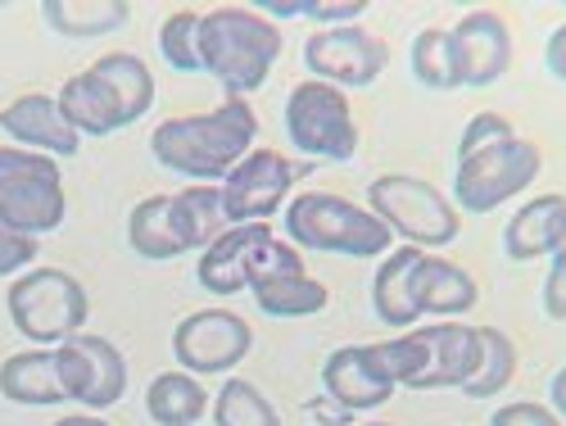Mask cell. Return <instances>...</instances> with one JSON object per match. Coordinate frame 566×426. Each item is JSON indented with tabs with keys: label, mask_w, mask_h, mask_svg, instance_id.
Listing matches in <instances>:
<instances>
[{
	"label": "cell",
	"mask_w": 566,
	"mask_h": 426,
	"mask_svg": "<svg viewBox=\"0 0 566 426\" xmlns=\"http://www.w3.org/2000/svg\"><path fill=\"white\" fill-rule=\"evenodd\" d=\"M259 114L250 101H222L205 114H177L150 132V155L159 168L191 186H222L227 173L254 150Z\"/></svg>",
	"instance_id": "1"
},
{
	"label": "cell",
	"mask_w": 566,
	"mask_h": 426,
	"mask_svg": "<svg viewBox=\"0 0 566 426\" xmlns=\"http://www.w3.org/2000/svg\"><path fill=\"white\" fill-rule=\"evenodd\" d=\"M286 37L254 6H218L200 14V64L227 101H250L272 77Z\"/></svg>",
	"instance_id": "2"
},
{
	"label": "cell",
	"mask_w": 566,
	"mask_h": 426,
	"mask_svg": "<svg viewBox=\"0 0 566 426\" xmlns=\"http://www.w3.org/2000/svg\"><path fill=\"white\" fill-rule=\"evenodd\" d=\"M286 241L304 254H340V259H381L395 250L390 227L367 205H354L336 191H304L286 205Z\"/></svg>",
	"instance_id": "3"
},
{
	"label": "cell",
	"mask_w": 566,
	"mask_h": 426,
	"mask_svg": "<svg viewBox=\"0 0 566 426\" xmlns=\"http://www.w3.org/2000/svg\"><path fill=\"white\" fill-rule=\"evenodd\" d=\"M291 272H304V254L291 241H281L268 222L227 227L218 241H209L200 250V263H196L200 291H209L218 300L245 295L259 287V281L291 277Z\"/></svg>",
	"instance_id": "4"
},
{
	"label": "cell",
	"mask_w": 566,
	"mask_h": 426,
	"mask_svg": "<svg viewBox=\"0 0 566 426\" xmlns=\"http://www.w3.org/2000/svg\"><path fill=\"white\" fill-rule=\"evenodd\" d=\"M6 309H10L14 331L23 341H32L36 350H55V345L82 336L86 318H91V300H86L82 281L64 268H41V263L10 281Z\"/></svg>",
	"instance_id": "5"
},
{
	"label": "cell",
	"mask_w": 566,
	"mask_h": 426,
	"mask_svg": "<svg viewBox=\"0 0 566 426\" xmlns=\"http://www.w3.org/2000/svg\"><path fill=\"white\" fill-rule=\"evenodd\" d=\"M367 209L390 227L395 241L412 246V250H444L458 241L462 231V214L453 209V200L431 186L427 177H412V173H386V177H371L367 186Z\"/></svg>",
	"instance_id": "6"
},
{
	"label": "cell",
	"mask_w": 566,
	"mask_h": 426,
	"mask_svg": "<svg viewBox=\"0 0 566 426\" xmlns=\"http://www.w3.org/2000/svg\"><path fill=\"white\" fill-rule=\"evenodd\" d=\"M69 218L64 168L36 150L0 146V227L23 236H51Z\"/></svg>",
	"instance_id": "7"
},
{
	"label": "cell",
	"mask_w": 566,
	"mask_h": 426,
	"mask_svg": "<svg viewBox=\"0 0 566 426\" xmlns=\"http://www.w3.org/2000/svg\"><path fill=\"white\" fill-rule=\"evenodd\" d=\"M286 136L304 164H349L358 155V118L340 86L304 77L286 96Z\"/></svg>",
	"instance_id": "8"
},
{
	"label": "cell",
	"mask_w": 566,
	"mask_h": 426,
	"mask_svg": "<svg viewBox=\"0 0 566 426\" xmlns=\"http://www.w3.org/2000/svg\"><path fill=\"white\" fill-rule=\"evenodd\" d=\"M544 168V150L531 136H512L499 146L458 159L453 168V209L462 214H494L499 205L526 196Z\"/></svg>",
	"instance_id": "9"
},
{
	"label": "cell",
	"mask_w": 566,
	"mask_h": 426,
	"mask_svg": "<svg viewBox=\"0 0 566 426\" xmlns=\"http://www.w3.org/2000/svg\"><path fill=\"white\" fill-rule=\"evenodd\" d=\"M317 164H304V159H286L272 146H254L241 164L227 173V181L218 186L222 191V214H227V227H241V222H268L281 205H286L291 186L304 181Z\"/></svg>",
	"instance_id": "10"
},
{
	"label": "cell",
	"mask_w": 566,
	"mask_h": 426,
	"mask_svg": "<svg viewBox=\"0 0 566 426\" xmlns=\"http://www.w3.org/2000/svg\"><path fill=\"white\" fill-rule=\"evenodd\" d=\"M254 350V331L231 309H196L172 326V359L191 376H227Z\"/></svg>",
	"instance_id": "11"
},
{
	"label": "cell",
	"mask_w": 566,
	"mask_h": 426,
	"mask_svg": "<svg viewBox=\"0 0 566 426\" xmlns=\"http://www.w3.org/2000/svg\"><path fill=\"white\" fill-rule=\"evenodd\" d=\"M390 64V45L367 32L363 23L349 28H317L304 41V69L317 82H332L340 91H367Z\"/></svg>",
	"instance_id": "12"
},
{
	"label": "cell",
	"mask_w": 566,
	"mask_h": 426,
	"mask_svg": "<svg viewBox=\"0 0 566 426\" xmlns=\"http://www.w3.org/2000/svg\"><path fill=\"white\" fill-rule=\"evenodd\" d=\"M55 359H60V382H64L69 404H77L82 413H105V408L123 404L127 359L114 341L82 331V336L55 345Z\"/></svg>",
	"instance_id": "13"
},
{
	"label": "cell",
	"mask_w": 566,
	"mask_h": 426,
	"mask_svg": "<svg viewBox=\"0 0 566 426\" xmlns=\"http://www.w3.org/2000/svg\"><path fill=\"white\" fill-rule=\"evenodd\" d=\"M453 55H458V77L462 86H494L512 69V32L503 14L494 10H471L453 28Z\"/></svg>",
	"instance_id": "14"
},
{
	"label": "cell",
	"mask_w": 566,
	"mask_h": 426,
	"mask_svg": "<svg viewBox=\"0 0 566 426\" xmlns=\"http://www.w3.org/2000/svg\"><path fill=\"white\" fill-rule=\"evenodd\" d=\"M0 132L10 136V146L19 150H36L45 159H77L82 150V136L64 123L55 96H14L6 110H0Z\"/></svg>",
	"instance_id": "15"
},
{
	"label": "cell",
	"mask_w": 566,
	"mask_h": 426,
	"mask_svg": "<svg viewBox=\"0 0 566 426\" xmlns=\"http://www.w3.org/2000/svg\"><path fill=\"white\" fill-rule=\"evenodd\" d=\"M417 336L427 341V372L412 391H462L467 376L481 367V326H467L458 318L417 326Z\"/></svg>",
	"instance_id": "16"
},
{
	"label": "cell",
	"mask_w": 566,
	"mask_h": 426,
	"mask_svg": "<svg viewBox=\"0 0 566 426\" xmlns=\"http://www.w3.org/2000/svg\"><path fill=\"white\" fill-rule=\"evenodd\" d=\"M322 395L336 399L345 413H371V408H386L395 386L386 382L371 363L367 345H340L326 354L322 363Z\"/></svg>",
	"instance_id": "17"
},
{
	"label": "cell",
	"mask_w": 566,
	"mask_h": 426,
	"mask_svg": "<svg viewBox=\"0 0 566 426\" xmlns=\"http://www.w3.org/2000/svg\"><path fill=\"white\" fill-rule=\"evenodd\" d=\"M566 241V196L562 191H544L535 200H526L503 227V254L507 263H535V259H553V250Z\"/></svg>",
	"instance_id": "18"
},
{
	"label": "cell",
	"mask_w": 566,
	"mask_h": 426,
	"mask_svg": "<svg viewBox=\"0 0 566 426\" xmlns=\"http://www.w3.org/2000/svg\"><path fill=\"white\" fill-rule=\"evenodd\" d=\"M481 300V287L476 277L467 268H458L453 259L444 254H421L417 259V272H412V309L421 318H436V322H449L458 313H471Z\"/></svg>",
	"instance_id": "19"
},
{
	"label": "cell",
	"mask_w": 566,
	"mask_h": 426,
	"mask_svg": "<svg viewBox=\"0 0 566 426\" xmlns=\"http://www.w3.org/2000/svg\"><path fill=\"white\" fill-rule=\"evenodd\" d=\"M55 105L64 114V123L77 132V136H114L127 127L114 91L105 86V77L96 69H82L73 77H64V86L55 91Z\"/></svg>",
	"instance_id": "20"
},
{
	"label": "cell",
	"mask_w": 566,
	"mask_h": 426,
	"mask_svg": "<svg viewBox=\"0 0 566 426\" xmlns=\"http://www.w3.org/2000/svg\"><path fill=\"white\" fill-rule=\"evenodd\" d=\"M0 395L23 408H55L69 404L60 382V359L55 350H19L0 363Z\"/></svg>",
	"instance_id": "21"
},
{
	"label": "cell",
	"mask_w": 566,
	"mask_h": 426,
	"mask_svg": "<svg viewBox=\"0 0 566 426\" xmlns=\"http://www.w3.org/2000/svg\"><path fill=\"white\" fill-rule=\"evenodd\" d=\"M427 250H412V246H399L381 259V268H376L371 277V309L376 318H381L395 336L399 331H412L421 322V313L412 309V272H417V259Z\"/></svg>",
	"instance_id": "22"
},
{
	"label": "cell",
	"mask_w": 566,
	"mask_h": 426,
	"mask_svg": "<svg viewBox=\"0 0 566 426\" xmlns=\"http://www.w3.org/2000/svg\"><path fill=\"white\" fill-rule=\"evenodd\" d=\"M209 408H213V399L200 386V376L181 372V367L159 372L146 386V413L155 426H200Z\"/></svg>",
	"instance_id": "23"
},
{
	"label": "cell",
	"mask_w": 566,
	"mask_h": 426,
	"mask_svg": "<svg viewBox=\"0 0 566 426\" xmlns=\"http://www.w3.org/2000/svg\"><path fill=\"white\" fill-rule=\"evenodd\" d=\"M168 218H172V236L186 254H200L209 241L227 231V214H222V191L218 186H186L181 196H172L168 205Z\"/></svg>",
	"instance_id": "24"
},
{
	"label": "cell",
	"mask_w": 566,
	"mask_h": 426,
	"mask_svg": "<svg viewBox=\"0 0 566 426\" xmlns=\"http://www.w3.org/2000/svg\"><path fill=\"white\" fill-rule=\"evenodd\" d=\"M41 19L51 23V32L73 37V41H91V37H109L123 32L132 19L127 0H45Z\"/></svg>",
	"instance_id": "25"
},
{
	"label": "cell",
	"mask_w": 566,
	"mask_h": 426,
	"mask_svg": "<svg viewBox=\"0 0 566 426\" xmlns=\"http://www.w3.org/2000/svg\"><path fill=\"white\" fill-rule=\"evenodd\" d=\"M91 69H96V73L105 77V86L114 91V101H118L127 127L140 123V118L155 110V73H150V64L140 60V55H132V51H109V55H101Z\"/></svg>",
	"instance_id": "26"
},
{
	"label": "cell",
	"mask_w": 566,
	"mask_h": 426,
	"mask_svg": "<svg viewBox=\"0 0 566 426\" xmlns=\"http://www.w3.org/2000/svg\"><path fill=\"white\" fill-rule=\"evenodd\" d=\"M168 205H172V196H146V200H140L127 214V246H132L136 259H146V263H172V259L186 254L177 246V236H172Z\"/></svg>",
	"instance_id": "27"
},
{
	"label": "cell",
	"mask_w": 566,
	"mask_h": 426,
	"mask_svg": "<svg viewBox=\"0 0 566 426\" xmlns=\"http://www.w3.org/2000/svg\"><path fill=\"white\" fill-rule=\"evenodd\" d=\"M254 295V309L268 313V318H313L332 304V291L326 281L308 277V272H291V277H272V281H259L250 291Z\"/></svg>",
	"instance_id": "28"
},
{
	"label": "cell",
	"mask_w": 566,
	"mask_h": 426,
	"mask_svg": "<svg viewBox=\"0 0 566 426\" xmlns=\"http://www.w3.org/2000/svg\"><path fill=\"white\" fill-rule=\"evenodd\" d=\"M408 64H412V77L444 96V91H458L462 77H458V55H453V32L449 28H421L408 45Z\"/></svg>",
	"instance_id": "29"
},
{
	"label": "cell",
	"mask_w": 566,
	"mask_h": 426,
	"mask_svg": "<svg viewBox=\"0 0 566 426\" xmlns=\"http://www.w3.org/2000/svg\"><path fill=\"white\" fill-rule=\"evenodd\" d=\"M512 376H516V345L507 331L499 326H481V367L467 376V386L462 395L467 399H494L499 391L512 386Z\"/></svg>",
	"instance_id": "30"
},
{
	"label": "cell",
	"mask_w": 566,
	"mask_h": 426,
	"mask_svg": "<svg viewBox=\"0 0 566 426\" xmlns=\"http://www.w3.org/2000/svg\"><path fill=\"white\" fill-rule=\"evenodd\" d=\"M209 413H213V426H281V413L272 408V399L254 382H245V376H227Z\"/></svg>",
	"instance_id": "31"
},
{
	"label": "cell",
	"mask_w": 566,
	"mask_h": 426,
	"mask_svg": "<svg viewBox=\"0 0 566 426\" xmlns=\"http://www.w3.org/2000/svg\"><path fill=\"white\" fill-rule=\"evenodd\" d=\"M371 350V363L376 372L386 376V382L399 391H412L421 382V372H427V341L417 336V326L412 331H399L395 341H381V345H367Z\"/></svg>",
	"instance_id": "32"
},
{
	"label": "cell",
	"mask_w": 566,
	"mask_h": 426,
	"mask_svg": "<svg viewBox=\"0 0 566 426\" xmlns=\"http://www.w3.org/2000/svg\"><path fill=\"white\" fill-rule=\"evenodd\" d=\"M159 55L177 73H205L200 64V10H172L159 28Z\"/></svg>",
	"instance_id": "33"
},
{
	"label": "cell",
	"mask_w": 566,
	"mask_h": 426,
	"mask_svg": "<svg viewBox=\"0 0 566 426\" xmlns=\"http://www.w3.org/2000/svg\"><path fill=\"white\" fill-rule=\"evenodd\" d=\"M512 136H516L512 118H503V114H494V110L471 114L467 127H462V136H458V159H471V155H481V150L499 146V141H512Z\"/></svg>",
	"instance_id": "34"
},
{
	"label": "cell",
	"mask_w": 566,
	"mask_h": 426,
	"mask_svg": "<svg viewBox=\"0 0 566 426\" xmlns=\"http://www.w3.org/2000/svg\"><path fill=\"white\" fill-rule=\"evenodd\" d=\"M36 254H41L36 236L0 227V277H23L28 268H36Z\"/></svg>",
	"instance_id": "35"
},
{
	"label": "cell",
	"mask_w": 566,
	"mask_h": 426,
	"mask_svg": "<svg viewBox=\"0 0 566 426\" xmlns=\"http://www.w3.org/2000/svg\"><path fill=\"white\" fill-rule=\"evenodd\" d=\"M490 426H562V417L539 399H512V404L494 408Z\"/></svg>",
	"instance_id": "36"
},
{
	"label": "cell",
	"mask_w": 566,
	"mask_h": 426,
	"mask_svg": "<svg viewBox=\"0 0 566 426\" xmlns=\"http://www.w3.org/2000/svg\"><path fill=\"white\" fill-rule=\"evenodd\" d=\"M544 318L548 322H566V241L553 250L548 259V277H544Z\"/></svg>",
	"instance_id": "37"
},
{
	"label": "cell",
	"mask_w": 566,
	"mask_h": 426,
	"mask_svg": "<svg viewBox=\"0 0 566 426\" xmlns=\"http://www.w3.org/2000/svg\"><path fill=\"white\" fill-rule=\"evenodd\" d=\"M367 14V0H304V19L313 23H336V28H349Z\"/></svg>",
	"instance_id": "38"
},
{
	"label": "cell",
	"mask_w": 566,
	"mask_h": 426,
	"mask_svg": "<svg viewBox=\"0 0 566 426\" xmlns=\"http://www.w3.org/2000/svg\"><path fill=\"white\" fill-rule=\"evenodd\" d=\"M544 69H548L557 82H566V23H557V28L548 32V41H544Z\"/></svg>",
	"instance_id": "39"
},
{
	"label": "cell",
	"mask_w": 566,
	"mask_h": 426,
	"mask_svg": "<svg viewBox=\"0 0 566 426\" xmlns=\"http://www.w3.org/2000/svg\"><path fill=\"white\" fill-rule=\"evenodd\" d=\"M308 417H317L322 426H340V422H349L354 413H345V408H340L336 399L326 404V395H322V399H308Z\"/></svg>",
	"instance_id": "40"
},
{
	"label": "cell",
	"mask_w": 566,
	"mask_h": 426,
	"mask_svg": "<svg viewBox=\"0 0 566 426\" xmlns=\"http://www.w3.org/2000/svg\"><path fill=\"white\" fill-rule=\"evenodd\" d=\"M548 408L562 417V426H566V367H557L553 372V382H548Z\"/></svg>",
	"instance_id": "41"
},
{
	"label": "cell",
	"mask_w": 566,
	"mask_h": 426,
	"mask_svg": "<svg viewBox=\"0 0 566 426\" xmlns=\"http://www.w3.org/2000/svg\"><path fill=\"white\" fill-rule=\"evenodd\" d=\"M263 19H300L304 14V0H272V6H254Z\"/></svg>",
	"instance_id": "42"
},
{
	"label": "cell",
	"mask_w": 566,
	"mask_h": 426,
	"mask_svg": "<svg viewBox=\"0 0 566 426\" xmlns=\"http://www.w3.org/2000/svg\"><path fill=\"white\" fill-rule=\"evenodd\" d=\"M51 426H109L101 413H69V417H60V422H51Z\"/></svg>",
	"instance_id": "43"
},
{
	"label": "cell",
	"mask_w": 566,
	"mask_h": 426,
	"mask_svg": "<svg viewBox=\"0 0 566 426\" xmlns=\"http://www.w3.org/2000/svg\"><path fill=\"white\" fill-rule=\"evenodd\" d=\"M358 426H390V422H358Z\"/></svg>",
	"instance_id": "44"
}]
</instances>
